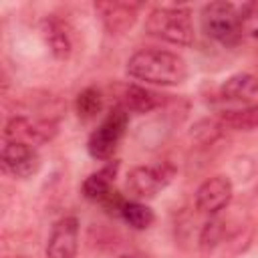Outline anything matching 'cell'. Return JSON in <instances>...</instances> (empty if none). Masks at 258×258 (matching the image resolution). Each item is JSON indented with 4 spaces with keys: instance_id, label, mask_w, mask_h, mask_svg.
<instances>
[{
    "instance_id": "obj_1",
    "label": "cell",
    "mask_w": 258,
    "mask_h": 258,
    "mask_svg": "<svg viewBox=\"0 0 258 258\" xmlns=\"http://www.w3.org/2000/svg\"><path fill=\"white\" fill-rule=\"evenodd\" d=\"M127 75L149 85L175 87L187 79V64L175 52L161 48H145L129 56Z\"/></svg>"
},
{
    "instance_id": "obj_2",
    "label": "cell",
    "mask_w": 258,
    "mask_h": 258,
    "mask_svg": "<svg viewBox=\"0 0 258 258\" xmlns=\"http://www.w3.org/2000/svg\"><path fill=\"white\" fill-rule=\"evenodd\" d=\"M145 30L169 44L189 46L196 38L191 10L185 6H157L145 20Z\"/></svg>"
},
{
    "instance_id": "obj_3",
    "label": "cell",
    "mask_w": 258,
    "mask_h": 258,
    "mask_svg": "<svg viewBox=\"0 0 258 258\" xmlns=\"http://www.w3.org/2000/svg\"><path fill=\"white\" fill-rule=\"evenodd\" d=\"M204 32L224 46H234L242 38L238 6L230 2H210L202 8Z\"/></svg>"
},
{
    "instance_id": "obj_4",
    "label": "cell",
    "mask_w": 258,
    "mask_h": 258,
    "mask_svg": "<svg viewBox=\"0 0 258 258\" xmlns=\"http://www.w3.org/2000/svg\"><path fill=\"white\" fill-rule=\"evenodd\" d=\"M127 125H129V113L117 105L101 121V125L89 135V141H87L89 155L99 161L111 159L127 131Z\"/></svg>"
},
{
    "instance_id": "obj_5",
    "label": "cell",
    "mask_w": 258,
    "mask_h": 258,
    "mask_svg": "<svg viewBox=\"0 0 258 258\" xmlns=\"http://www.w3.org/2000/svg\"><path fill=\"white\" fill-rule=\"evenodd\" d=\"M177 169L171 161H155L149 165H137L129 169L125 187L137 200H149L159 194L175 177Z\"/></svg>"
},
{
    "instance_id": "obj_6",
    "label": "cell",
    "mask_w": 258,
    "mask_h": 258,
    "mask_svg": "<svg viewBox=\"0 0 258 258\" xmlns=\"http://www.w3.org/2000/svg\"><path fill=\"white\" fill-rule=\"evenodd\" d=\"M2 167L4 171H8L10 175L18 177V179H26L32 177L38 169H40V153L34 145L24 143V141H6L2 145Z\"/></svg>"
},
{
    "instance_id": "obj_7",
    "label": "cell",
    "mask_w": 258,
    "mask_h": 258,
    "mask_svg": "<svg viewBox=\"0 0 258 258\" xmlns=\"http://www.w3.org/2000/svg\"><path fill=\"white\" fill-rule=\"evenodd\" d=\"M139 10H141V4H137V2H123V0L95 2V12L111 34L127 32L135 24Z\"/></svg>"
},
{
    "instance_id": "obj_8",
    "label": "cell",
    "mask_w": 258,
    "mask_h": 258,
    "mask_svg": "<svg viewBox=\"0 0 258 258\" xmlns=\"http://www.w3.org/2000/svg\"><path fill=\"white\" fill-rule=\"evenodd\" d=\"M232 196H234L232 181L226 175H214L196 189V208L202 214L216 216L230 204Z\"/></svg>"
},
{
    "instance_id": "obj_9",
    "label": "cell",
    "mask_w": 258,
    "mask_h": 258,
    "mask_svg": "<svg viewBox=\"0 0 258 258\" xmlns=\"http://www.w3.org/2000/svg\"><path fill=\"white\" fill-rule=\"evenodd\" d=\"M79 250V220L75 216L60 218L48 236L46 258H77Z\"/></svg>"
},
{
    "instance_id": "obj_10",
    "label": "cell",
    "mask_w": 258,
    "mask_h": 258,
    "mask_svg": "<svg viewBox=\"0 0 258 258\" xmlns=\"http://www.w3.org/2000/svg\"><path fill=\"white\" fill-rule=\"evenodd\" d=\"M56 133V125L50 121H32L28 117H12L4 127V139L6 141H24L30 145L44 143L52 139Z\"/></svg>"
},
{
    "instance_id": "obj_11",
    "label": "cell",
    "mask_w": 258,
    "mask_h": 258,
    "mask_svg": "<svg viewBox=\"0 0 258 258\" xmlns=\"http://www.w3.org/2000/svg\"><path fill=\"white\" fill-rule=\"evenodd\" d=\"M40 32H42V38H44V42H46V46L54 58L67 60L71 56L73 40H71V34H69L64 20H60L56 14H48L40 22Z\"/></svg>"
},
{
    "instance_id": "obj_12",
    "label": "cell",
    "mask_w": 258,
    "mask_h": 258,
    "mask_svg": "<svg viewBox=\"0 0 258 258\" xmlns=\"http://www.w3.org/2000/svg\"><path fill=\"white\" fill-rule=\"evenodd\" d=\"M117 167L119 163L117 161H109L105 167H101L99 171H93L81 185L83 189V196L87 200H93V202H99V204H107L117 191L113 189V179H115V173H117Z\"/></svg>"
},
{
    "instance_id": "obj_13",
    "label": "cell",
    "mask_w": 258,
    "mask_h": 258,
    "mask_svg": "<svg viewBox=\"0 0 258 258\" xmlns=\"http://www.w3.org/2000/svg\"><path fill=\"white\" fill-rule=\"evenodd\" d=\"M220 95L224 101L248 103L258 97V77H254L250 73H236L222 83Z\"/></svg>"
},
{
    "instance_id": "obj_14",
    "label": "cell",
    "mask_w": 258,
    "mask_h": 258,
    "mask_svg": "<svg viewBox=\"0 0 258 258\" xmlns=\"http://www.w3.org/2000/svg\"><path fill=\"white\" fill-rule=\"evenodd\" d=\"M159 103H161V99L157 93H153L145 87H139V85H127L119 99L121 109H125L127 113H139V115L153 111Z\"/></svg>"
},
{
    "instance_id": "obj_15",
    "label": "cell",
    "mask_w": 258,
    "mask_h": 258,
    "mask_svg": "<svg viewBox=\"0 0 258 258\" xmlns=\"http://www.w3.org/2000/svg\"><path fill=\"white\" fill-rule=\"evenodd\" d=\"M119 216H121L123 222H125L129 228H133V230H147V228L153 224V220H155L153 210H151L147 204L139 202V200L123 202V206H121V210H119Z\"/></svg>"
},
{
    "instance_id": "obj_16",
    "label": "cell",
    "mask_w": 258,
    "mask_h": 258,
    "mask_svg": "<svg viewBox=\"0 0 258 258\" xmlns=\"http://www.w3.org/2000/svg\"><path fill=\"white\" fill-rule=\"evenodd\" d=\"M220 123L224 127H232V129H254V127H258V103L256 105H246L242 109L224 111V115L220 117Z\"/></svg>"
},
{
    "instance_id": "obj_17",
    "label": "cell",
    "mask_w": 258,
    "mask_h": 258,
    "mask_svg": "<svg viewBox=\"0 0 258 258\" xmlns=\"http://www.w3.org/2000/svg\"><path fill=\"white\" fill-rule=\"evenodd\" d=\"M75 107H77V113H79L81 119H85V121L95 119V117L101 113V109H103V95H101V91H99L97 87H87V89H83V91L77 95Z\"/></svg>"
},
{
    "instance_id": "obj_18",
    "label": "cell",
    "mask_w": 258,
    "mask_h": 258,
    "mask_svg": "<svg viewBox=\"0 0 258 258\" xmlns=\"http://www.w3.org/2000/svg\"><path fill=\"white\" fill-rule=\"evenodd\" d=\"M224 234H226L224 222L220 218H216V216H210V220L204 224V228L200 232V248L206 250V252L212 250V248H216L222 242Z\"/></svg>"
},
{
    "instance_id": "obj_19",
    "label": "cell",
    "mask_w": 258,
    "mask_h": 258,
    "mask_svg": "<svg viewBox=\"0 0 258 258\" xmlns=\"http://www.w3.org/2000/svg\"><path fill=\"white\" fill-rule=\"evenodd\" d=\"M238 14H240L242 36H250L258 40V2H248L238 6Z\"/></svg>"
},
{
    "instance_id": "obj_20",
    "label": "cell",
    "mask_w": 258,
    "mask_h": 258,
    "mask_svg": "<svg viewBox=\"0 0 258 258\" xmlns=\"http://www.w3.org/2000/svg\"><path fill=\"white\" fill-rule=\"evenodd\" d=\"M119 258H143V256L137 254V252H125V254H121Z\"/></svg>"
}]
</instances>
